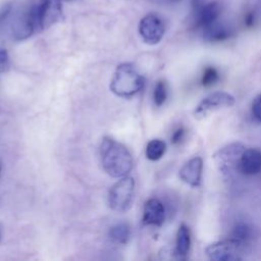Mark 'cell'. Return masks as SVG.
<instances>
[{"label":"cell","mask_w":261,"mask_h":261,"mask_svg":"<svg viewBox=\"0 0 261 261\" xmlns=\"http://www.w3.org/2000/svg\"><path fill=\"white\" fill-rule=\"evenodd\" d=\"M104 170L112 177L126 176L133 169L134 160L127 148L111 138H105L100 146Z\"/></svg>","instance_id":"cell-1"},{"label":"cell","mask_w":261,"mask_h":261,"mask_svg":"<svg viewBox=\"0 0 261 261\" xmlns=\"http://www.w3.org/2000/svg\"><path fill=\"white\" fill-rule=\"evenodd\" d=\"M145 79L129 62L117 66L110 83V90L117 96L128 98L136 95L144 86Z\"/></svg>","instance_id":"cell-2"},{"label":"cell","mask_w":261,"mask_h":261,"mask_svg":"<svg viewBox=\"0 0 261 261\" xmlns=\"http://www.w3.org/2000/svg\"><path fill=\"white\" fill-rule=\"evenodd\" d=\"M25 12L34 33L41 32L61 20L62 0H39Z\"/></svg>","instance_id":"cell-3"},{"label":"cell","mask_w":261,"mask_h":261,"mask_svg":"<svg viewBox=\"0 0 261 261\" xmlns=\"http://www.w3.org/2000/svg\"><path fill=\"white\" fill-rule=\"evenodd\" d=\"M135 193V180L130 176L120 177L110 189L108 203L112 210L117 212L126 211L133 202Z\"/></svg>","instance_id":"cell-4"},{"label":"cell","mask_w":261,"mask_h":261,"mask_svg":"<svg viewBox=\"0 0 261 261\" xmlns=\"http://www.w3.org/2000/svg\"><path fill=\"white\" fill-rule=\"evenodd\" d=\"M245 247L246 245L229 238L210 244L206 247L205 253L213 261H236L243 258Z\"/></svg>","instance_id":"cell-5"},{"label":"cell","mask_w":261,"mask_h":261,"mask_svg":"<svg viewBox=\"0 0 261 261\" xmlns=\"http://www.w3.org/2000/svg\"><path fill=\"white\" fill-rule=\"evenodd\" d=\"M221 10V4L217 1L192 0L193 25L197 29H205L218 20Z\"/></svg>","instance_id":"cell-6"},{"label":"cell","mask_w":261,"mask_h":261,"mask_svg":"<svg viewBox=\"0 0 261 261\" xmlns=\"http://www.w3.org/2000/svg\"><path fill=\"white\" fill-rule=\"evenodd\" d=\"M165 33V25L162 18L155 14H146L139 23V34L143 41L149 45L158 44Z\"/></svg>","instance_id":"cell-7"},{"label":"cell","mask_w":261,"mask_h":261,"mask_svg":"<svg viewBox=\"0 0 261 261\" xmlns=\"http://www.w3.org/2000/svg\"><path fill=\"white\" fill-rule=\"evenodd\" d=\"M234 102L236 99L231 94L226 92H214L198 104L194 111V115L196 118L201 119L215 110L232 106Z\"/></svg>","instance_id":"cell-8"},{"label":"cell","mask_w":261,"mask_h":261,"mask_svg":"<svg viewBox=\"0 0 261 261\" xmlns=\"http://www.w3.org/2000/svg\"><path fill=\"white\" fill-rule=\"evenodd\" d=\"M244 150L245 147L240 143L229 144L219 150L218 153L215 154V159L219 165V169L227 173L232 168L238 169L239 160Z\"/></svg>","instance_id":"cell-9"},{"label":"cell","mask_w":261,"mask_h":261,"mask_svg":"<svg viewBox=\"0 0 261 261\" xmlns=\"http://www.w3.org/2000/svg\"><path fill=\"white\" fill-rule=\"evenodd\" d=\"M203 172V160L201 157H193L179 169L180 179L191 187L197 188L201 184Z\"/></svg>","instance_id":"cell-10"},{"label":"cell","mask_w":261,"mask_h":261,"mask_svg":"<svg viewBox=\"0 0 261 261\" xmlns=\"http://www.w3.org/2000/svg\"><path fill=\"white\" fill-rule=\"evenodd\" d=\"M238 170L245 175H255L261 172V151L245 149L240 157Z\"/></svg>","instance_id":"cell-11"},{"label":"cell","mask_w":261,"mask_h":261,"mask_svg":"<svg viewBox=\"0 0 261 261\" xmlns=\"http://www.w3.org/2000/svg\"><path fill=\"white\" fill-rule=\"evenodd\" d=\"M165 219L164 205L158 199H149L143 210V222L148 225L160 226Z\"/></svg>","instance_id":"cell-12"},{"label":"cell","mask_w":261,"mask_h":261,"mask_svg":"<svg viewBox=\"0 0 261 261\" xmlns=\"http://www.w3.org/2000/svg\"><path fill=\"white\" fill-rule=\"evenodd\" d=\"M231 36V30L223 23L217 21L203 29V37L208 42H221Z\"/></svg>","instance_id":"cell-13"},{"label":"cell","mask_w":261,"mask_h":261,"mask_svg":"<svg viewBox=\"0 0 261 261\" xmlns=\"http://www.w3.org/2000/svg\"><path fill=\"white\" fill-rule=\"evenodd\" d=\"M191 247V233L190 229L186 224H180L177 232H176V240H175V254L179 258H186Z\"/></svg>","instance_id":"cell-14"},{"label":"cell","mask_w":261,"mask_h":261,"mask_svg":"<svg viewBox=\"0 0 261 261\" xmlns=\"http://www.w3.org/2000/svg\"><path fill=\"white\" fill-rule=\"evenodd\" d=\"M110 239L116 243L124 245L130 238V227L126 223H117L113 225L109 230Z\"/></svg>","instance_id":"cell-15"},{"label":"cell","mask_w":261,"mask_h":261,"mask_svg":"<svg viewBox=\"0 0 261 261\" xmlns=\"http://www.w3.org/2000/svg\"><path fill=\"white\" fill-rule=\"evenodd\" d=\"M166 145L163 141L155 139L150 141L146 147V157L151 161L159 160L165 153Z\"/></svg>","instance_id":"cell-16"},{"label":"cell","mask_w":261,"mask_h":261,"mask_svg":"<svg viewBox=\"0 0 261 261\" xmlns=\"http://www.w3.org/2000/svg\"><path fill=\"white\" fill-rule=\"evenodd\" d=\"M230 238L239 241L244 245H247L252 239V229L247 223L238 222L232 229Z\"/></svg>","instance_id":"cell-17"},{"label":"cell","mask_w":261,"mask_h":261,"mask_svg":"<svg viewBox=\"0 0 261 261\" xmlns=\"http://www.w3.org/2000/svg\"><path fill=\"white\" fill-rule=\"evenodd\" d=\"M167 97V91H166V86L164 84V82L159 81L157 82L155 88H154V92H153V99H154V103L157 106H161Z\"/></svg>","instance_id":"cell-18"},{"label":"cell","mask_w":261,"mask_h":261,"mask_svg":"<svg viewBox=\"0 0 261 261\" xmlns=\"http://www.w3.org/2000/svg\"><path fill=\"white\" fill-rule=\"evenodd\" d=\"M218 79H219V75L217 70L214 67L209 66L204 70L201 82L204 87H210L214 85L218 81Z\"/></svg>","instance_id":"cell-19"},{"label":"cell","mask_w":261,"mask_h":261,"mask_svg":"<svg viewBox=\"0 0 261 261\" xmlns=\"http://www.w3.org/2000/svg\"><path fill=\"white\" fill-rule=\"evenodd\" d=\"M252 113L258 121H261V94L256 96L252 103Z\"/></svg>","instance_id":"cell-20"},{"label":"cell","mask_w":261,"mask_h":261,"mask_svg":"<svg viewBox=\"0 0 261 261\" xmlns=\"http://www.w3.org/2000/svg\"><path fill=\"white\" fill-rule=\"evenodd\" d=\"M9 57L5 49H0V72L5 71L8 68Z\"/></svg>","instance_id":"cell-21"},{"label":"cell","mask_w":261,"mask_h":261,"mask_svg":"<svg viewBox=\"0 0 261 261\" xmlns=\"http://www.w3.org/2000/svg\"><path fill=\"white\" fill-rule=\"evenodd\" d=\"M185 136V129L182 127H179L177 128L173 134H172V137H171V142L173 144H178L182 138Z\"/></svg>","instance_id":"cell-22"},{"label":"cell","mask_w":261,"mask_h":261,"mask_svg":"<svg viewBox=\"0 0 261 261\" xmlns=\"http://www.w3.org/2000/svg\"><path fill=\"white\" fill-rule=\"evenodd\" d=\"M156 5H171L180 2L181 0H147Z\"/></svg>","instance_id":"cell-23"},{"label":"cell","mask_w":261,"mask_h":261,"mask_svg":"<svg viewBox=\"0 0 261 261\" xmlns=\"http://www.w3.org/2000/svg\"><path fill=\"white\" fill-rule=\"evenodd\" d=\"M254 21H255V15H254V12L250 11L248 12L246 15H245V24L247 27H252L254 24Z\"/></svg>","instance_id":"cell-24"},{"label":"cell","mask_w":261,"mask_h":261,"mask_svg":"<svg viewBox=\"0 0 261 261\" xmlns=\"http://www.w3.org/2000/svg\"><path fill=\"white\" fill-rule=\"evenodd\" d=\"M62 1H66V2H71V1H76V0H62Z\"/></svg>","instance_id":"cell-25"},{"label":"cell","mask_w":261,"mask_h":261,"mask_svg":"<svg viewBox=\"0 0 261 261\" xmlns=\"http://www.w3.org/2000/svg\"><path fill=\"white\" fill-rule=\"evenodd\" d=\"M0 172H1V164H0Z\"/></svg>","instance_id":"cell-26"},{"label":"cell","mask_w":261,"mask_h":261,"mask_svg":"<svg viewBox=\"0 0 261 261\" xmlns=\"http://www.w3.org/2000/svg\"><path fill=\"white\" fill-rule=\"evenodd\" d=\"M0 237H1V233H0Z\"/></svg>","instance_id":"cell-27"}]
</instances>
